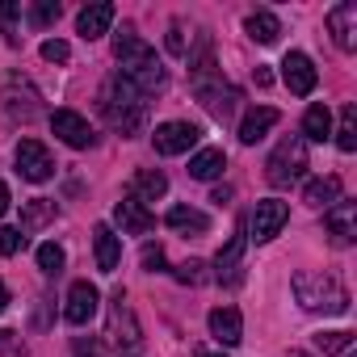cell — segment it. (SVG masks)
<instances>
[{
  "instance_id": "f6af8a7d",
  "label": "cell",
  "mask_w": 357,
  "mask_h": 357,
  "mask_svg": "<svg viewBox=\"0 0 357 357\" xmlns=\"http://www.w3.org/2000/svg\"><path fill=\"white\" fill-rule=\"evenodd\" d=\"M215 357H227V353H215Z\"/></svg>"
},
{
  "instance_id": "2e32d148",
  "label": "cell",
  "mask_w": 357,
  "mask_h": 357,
  "mask_svg": "<svg viewBox=\"0 0 357 357\" xmlns=\"http://www.w3.org/2000/svg\"><path fill=\"white\" fill-rule=\"evenodd\" d=\"M93 248H97V269L101 273H114L122 265V240L114 236L109 223H97L93 227Z\"/></svg>"
},
{
  "instance_id": "44dd1931",
  "label": "cell",
  "mask_w": 357,
  "mask_h": 357,
  "mask_svg": "<svg viewBox=\"0 0 357 357\" xmlns=\"http://www.w3.org/2000/svg\"><path fill=\"white\" fill-rule=\"evenodd\" d=\"M278 122H282V114H278L273 105H261V109H252V114L240 122V143H248V147H252V143H261V139H265V135H269Z\"/></svg>"
},
{
  "instance_id": "f546056e",
  "label": "cell",
  "mask_w": 357,
  "mask_h": 357,
  "mask_svg": "<svg viewBox=\"0 0 357 357\" xmlns=\"http://www.w3.org/2000/svg\"><path fill=\"white\" fill-rule=\"evenodd\" d=\"M59 13H63L59 0H38V5L30 9V26H34V30H47L51 22H59Z\"/></svg>"
},
{
  "instance_id": "ba28073f",
  "label": "cell",
  "mask_w": 357,
  "mask_h": 357,
  "mask_svg": "<svg viewBox=\"0 0 357 357\" xmlns=\"http://www.w3.org/2000/svg\"><path fill=\"white\" fill-rule=\"evenodd\" d=\"M286 219H290V206H286V202H278V198H265V202H257V211H252V219H248V227H252V240H257V244L273 240V236L286 227Z\"/></svg>"
},
{
  "instance_id": "30bf717a",
  "label": "cell",
  "mask_w": 357,
  "mask_h": 357,
  "mask_svg": "<svg viewBox=\"0 0 357 357\" xmlns=\"http://www.w3.org/2000/svg\"><path fill=\"white\" fill-rule=\"evenodd\" d=\"M324 227H328V236H332V244H353L357 240V202H332L328 206V215H324Z\"/></svg>"
},
{
  "instance_id": "d6a6232c",
  "label": "cell",
  "mask_w": 357,
  "mask_h": 357,
  "mask_svg": "<svg viewBox=\"0 0 357 357\" xmlns=\"http://www.w3.org/2000/svg\"><path fill=\"white\" fill-rule=\"evenodd\" d=\"M22 248H26L22 227H0V257H13V252H22Z\"/></svg>"
},
{
  "instance_id": "4fadbf2b",
  "label": "cell",
  "mask_w": 357,
  "mask_h": 357,
  "mask_svg": "<svg viewBox=\"0 0 357 357\" xmlns=\"http://www.w3.org/2000/svg\"><path fill=\"white\" fill-rule=\"evenodd\" d=\"M328 30L340 51H357V0H344L328 13Z\"/></svg>"
},
{
  "instance_id": "60d3db41",
  "label": "cell",
  "mask_w": 357,
  "mask_h": 357,
  "mask_svg": "<svg viewBox=\"0 0 357 357\" xmlns=\"http://www.w3.org/2000/svg\"><path fill=\"white\" fill-rule=\"evenodd\" d=\"M5 307H9V286L0 282V315H5Z\"/></svg>"
},
{
  "instance_id": "ab89813d",
  "label": "cell",
  "mask_w": 357,
  "mask_h": 357,
  "mask_svg": "<svg viewBox=\"0 0 357 357\" xmlns=\"http://www.w3.org/2000/svg\"><path fill=\"white\" fill-rule=\"evenodd\" d=\"M252 76H257V84H261V89H265V84H269V80H273V76H269V68H257V72H252Z\"/></svg>"
},
{
  "instance_id": "4316f807",
  "label": "cell",
  "mask_w": 357,
  "mask_h": 357,
  "mask_svg": "<svg viewBox=\"0 0 357 357\" xmlns=\"http://www.w3.org/2000/svg\"><path fill=\"white\" fill-rule=\"evenodd\" d=\"M55 219V202L51 198H34L22 206V231H34V227H47Z\"/></svg>"
},
{
  "instance_id": "d590c367",
  "label": "cell",
  "mask_w": 357,
  "mask_h": 357,
  "mask_svg": "<svg viewBox=\"0 0 357 357\" xmlns=\"http://www.w3.org/2000/svg\"><path fill=\"white\" fill-rule=\"evenodd\" d=\"M143 269L147 273H160L164 269V248L160 244H143Z\"/></svg>"
},
{
  "instance_id": "ee69618b",
  "label": "cell",
  "mask_w": 357,
  "mask_h": 357,
  "mask_svg": "<svg viewBox=\"0 0 357 357\" xmlns=\"http://www.w3.org/2000/svg\"><path fill=\"white\" fill-rule=\"evenodd\" d=\"M344 357H357V353H353V349H349V353H344Z\"/></svg>"
},
{
  "instance_id": "d6986e66",
  "label": "cell",
  "mask_w": 357,
  "mask_h": 357,
  "mask_svg": "<svg viewBox=\"0 0 357 357\" xmlns=\"http://www.w3.org/2000/svg\"><path fill=\"white\" fill-rule=\"evenodd\" d=\"M244 248H248V236H244V223H240V227H236V236L227 240V248H219V257H215V265H219V282H240Z\"/></svg>"
},
{
  "instance_id": "83f0119b",
  "label": "cell",
  "mask_w": 357,
  "mask_h": 357,
  "mask_svg": "<svg viewBox=\"0 0 357 357\" xmlns=\"http://www.w3.org/2000/svg\"><path fill=\"white\" fill-rule=\"evenodd\" d=\"M336 147L340 151H357V105L349 101L340 109V126H336Z\"/></svg>"
},
{
  "instance_id": "836d02e7",
  "label": "cell",
  "mask_w": 357,
  "mask_h": 357,
  "mask_svg": "<svg viewBox=\"0 0 357 357\" xmlns=\"http://www.w3.org/2000/svg\"><path fill=\"white\" fill-rule=\"evenodd\" d=\"M176 282H181V286H202L206 282V265L202 261H185L181 269H176Z\"/></svg>"
},
{
  "instance_id": "7a4b0ae2",
  "label": "cell",
  "mask_w": 357,
  "mask_h": 357,
  "mask_svg": "<svg viewBox=\"0 0 357 357\" xmlns=\"http://www.w3.org/2000/svg\"><path fill=\"white\" fill-rule=\"evenodd\" d=\"M101 114H105V122L118 130V135H139L143 130V122H147V97H139L122 76H114L105 89H101Z\"/></svg>"
},
{
  "instance_id": "e575fe53",
  "label": "cell",
  "mask_w": 357,
  "mask_h": 357,
  "mask_svg": "<svg viewBox=\"0 0 357 357\" xmlns=\"http://www.w3.org/2000/svg\"><path fill=\"white\" fill-rule=\"evenodd\" d=\"M43 59H47V63H68V59H72V47H68L63 38H47V43H43Z\"/></svg>"
},
{
  "instance_id": "52a82bcc",
  "label": "cell",
  "mask_w": 357,
  "mask_h": 357,
  "mask_svg": "<svg viewBox=\"0 0 357 357\" xmlns=\"http://www.w3.org/2000/svg\"><path fill=\"white\" fill-rule=\"evenodd\" d=\"M51 130H55L68 147H76V151H84V147H93V143H97V135H93L89 118H80L76 109H55V114H51Z\"/></svg>"
},
{
  "instance_id": "ac0fdd59",
  "label": "cell",
  "mask_w": 357,
  "mask_h": 357,
  "mask_svg": "<svg viewBox=\"0 0 357 357\" xmlns=\"http://www.w3.org/2000/svg\"><path fill=\"white\" fill-rule=\"evenodd\" d=\"M114 26V5L109 0H97V5H89V9H80V17H76V34L80 38H101L105 30Z\"/></svg>"
},
{
  "instance_id": "ffe728a7",
  "label": "cell",
  "mask_w": 357,
  "mask_h": 357,
  "mask_svg": "<svg viewBox=\"0 0 357 357\" xmlns=\"http://www.w3.org/2000/svg\"><path fill=\"white\" fill-rule=\"evenodd\" d=\"M164 194H168V176L160 168H139L130 176V198L135 202H160Z\"/></svg>"
},
{
  "instance_id": "277c9868",
  "label": "cell",
  "mask_w": 357,
  "mask_h": 357,
  "mask_svg": "<svg viewBox=\"0 0 357 357\" xmlns=\"http://www.w3.org/2000/svg\"><path fill=\"white\" fill-rule=\"evenodd\" d=\"M303 172H307V139L303 135H290V139H282L273 147V155L265 164V176H269L273 190H286V185L298 181Z\"/></svg>"
},
{
  "instance_id": "74e56055",
  "label": "cell",
  "mask_w": 357,
  "mask_h": 357,
  "mask_svg": "<svg viewBox=\"0 0 357 357\" xmlns=\"http://www.w3.org/2000/svg\"><path fill=\"white\" fill-rule=\"evenodd\" d=\"M0 353H26V349L13 340V332H0Z\"/></svg>"
},
{
  "instance_id": "4dcf8cb0",
  "label": "cell",
  "mask_w": 357,
  "mask_h": 357,
  "mask_svg": "<svg viewBox=\"0 0 357 357\" xmlns=\"http://www.w3.org/2000/svg\"><path fill=\"white\" fill-rule=\"evenodd\" d=\"M17 17H22V5L17 0H5V5H0V30H5V38L17 47Z\"/></svg>"
},
{
  "instance_id": "cb8c5ba5",
  "label": "cell",
  "mask_w": 357,
  "mask_h": 357,
  "mask_svg": "<svg viewBox=\"0 0 357 357\" xmlns=\"http://www.w3.org/2000/svg\"><path fill=\"white\" fill-rule=\"evenodd\" d=\"M303 202L328 211L332 202H340V181L336 176H315V181H307V190H303Z\"/></svg>"
},
{
  "instance_id": "9a60e30c",
  "label": "cell",
  "mask_w": 357,
  "mask_h": 357,
  "mask_svg": "<svg viewBox=\"0 0 357 357\" xmlns=\"http://www.w3.org/2000/svg\"><path fill=\"white\" fill-rule=\"evenodd\" d=\"M114 223H118L126 236H147V231L155 227V215H151V211H143V202L122 198V202L114 206Z\"/></svg>"
},
{
  "instance_id": "8d00e7d4",
  "label": "cell",
  "mask_w": 357,
  "mask_h": 357,
  "mask_svg": "<svg viewBox=\"0 0 357 357\" xmlns=\"http://www.w3.org/2000/svg\"><path fill=\"white\" fill-rule=\"evenodd\" d=\"M168 51H172V55H185V51H190V47H185V30H181V26H172V30H168Z\"/></svg>"
},
{
  "instance_id": "f1b7e54d",
  "label": "cell",
  "mask_w": 357,
  "mask_h": 357,
  "mask_svg": "<svg viewBox=\"0 0 357 357\" xmlns=\"http://www.w3.org/2000/svg\"><path fill=\"white\" fill-rule=\"evenodd\" d=\"M315 349H319L324 357L349 353V349H353V332H319V336H315Z\"/></svg>"
},
{
  "instance_id": "603a6c76",
  "label": "cell",
  "mask_w": 357,
  "mask_h": 357,
  "mask_svg": "<svg viewBox=\"0 0 357 357\" xmlns=\"http://www.w3.org/2000/svg\"><path fill=\"white\" fill-rule=\"evenodd\" d=\"M227 168V155H223V147H202L194 160H190V176L194 181H215V176Z\"/></svg>"
},
{
  "instance_id": "e0dca14e",
  "label": "cell",
  "mask_w": 357,
  "mask_h": 357,
  "mask_svg": "<svg viewBox=\"0 0 357 357\" xmlns=\"http://www.w3.org/2000/svg\"><path fill=\"white\" fill-rule=\"evenodd\" d=\"M211 336H215L219 344L236 349V344L244 340V319H240V311H236V307H215V311H211Z\"/></svg>"
},
{
  "instance_id": "9c48e42d",
  "label": "cell",
  "mask_w": 357,
  "mask_h": 357,
  "mask_svg": "<svg viewBox=\"0 0 357 357\" xmlns=\"http://www.w3.org/2000/svg\"><path fill=\"white\" fill-rule=\"evenodd\" d=\"M282 80H286V89H290L294 97H311V93H315V84H319L315 63H311L303 51H290V55L282 59Z\"/></svg>"
},
{
  "instance_id": "1f68e13d",
  "label": "cell",
  "mask_w": 357,
  "mask_h": 357,
  "mask_svg": "<svg viewBox=\"0 0 357 357\" xmlns=\"http://www.w3.org/2000/svg\"><path fill=\"white\" fill-rule=\"evenodd\" d=\"M63 261H68V257H63V248H59V244H43V248H38V269H43V273H51V278H55V273L63 269Z\"/></svg>"
},
{
  "instance_id": "7402d4cb",
  "label": "cell",
  "mask_w": 357,
  "mask_h": 357,
  "mask_svg": "<svg viewBox=\"0 0 357 357\" xmlns=\"http://www.w3.org/2000/svg\"><path fill=\"white\" fill-rule=\"evenodd\" d=\"M164 223H168L172 231H181V236H206V231H211V219H206L202 211H194V206H172V211L164 215Z\"/></svg>"
},
{
  "instance_id": "484cf974",
  "label": "cell",
  "mask_w": 357,
  "mask_h": 357,
  "mask_svg": "<svg viewBox=\"0 0 357 357\" xmlns=\"http://www.w3.org/2000/svg\"><path fill=\"white\" fill-rule=\"evenodd\" d=\"M328 135H332V114H328V105H311V109L303 114V139L324 143Z\"/></svg>"
},
{
  "instance_id": "b9f144b4",
  "label": "cell",
  "mask_w": 357,
  "mask_h": 357,
  "mask_svg": "<svg viewBox=\"0 0 357 357\" xmlns=\"http://www.w3.org/2000/svg\"><path fill=\"white\" fill-rule=\"evenodd\" d=\"M76 357H97V349L93 344H76Z\"/></svg>"
},
{
  "instance_id": "8fae6325",
  "label": "cell",
  "mask_w": 357,
  "mask_h": 357,
  "mask_svg": "<svg viewBox=\"0 0 357 357\" xmlns=\"http://www.w3.org/2000/svg\"><path fill=\"white\" fill-rule=\"evenodd\" d=\"M97 303H101V294H97L93 282H72V290H68V307H63V319L76 324V328H84V324L97 315Z\"/></svg>"
},
{
  "instance_id": "7c38bea8",
  "label": "cell",
  "mask_w": 357,
  "mask_h": 357,
  "mask_svg": "<svg viewBox=\"0 0 357 357\" xmlns=\"http://www.w3.org/2000/svg\"><path fill=\"white\" fill-rule=\"evenodd\" d=\"M109 336H114L118 344H126V349L143 340V332H139V324H135V315H130L122 290H114V298H109Z\"/></svg>"
},
{
  "instance_id": "8992f818",
  "label": "cell",
  "mask_w": 357,
  "mask_h": 357,
  "mask_svg": "<svg viewBox=\"0 0 357 357\" xmlns=\"http://www.w3.org/2000/svg\"><path fill=\"white\" fill-rule=\"evenodd\" d=\"M17 172L26 176V181L43 185V181H51L55 160H51V151H47L38 139H22V143H17Z\"/></svg>"
},
{
  "instance_id": "d4e9b609",
  "label": "cell",
  "mask_w": 357,
  "mask_h": 357,
  "mask_svg": "<svg viewBox=\"0 0 357 357\" xmlns=\"http://www.w3.org/2000/svg\"><path fill=\"white\" fill-rule=\"evenodd\" d=\"M244 30H248V38H257L261 47H269V43H278V34H282V22L273 17V13H248V22H244Z\"/></svg>"
},
{
  "instance_id": "5bb4252c",
  "label": "cell",
  "mask_w": 357,
  "mask_h": 357,
  "mask_svg": "<svg viewBox=\"0 0 357 357\" xmlns=\"http://www.w3.org/2000/svg\"><path fill=\"white\" fill-rule=\"evenodd\" d=\"M198 89V97H202V105L219 118V122H231V114H236V101H240V93L231 89V84H223V80H215V84H206V80H198L194 84Z\"/></svg>"
},
{
  "instance_id": "7bdbcfd3",
  "label": "cell",
  "mask_w": 357,
  "mask_h": 357,
  "mask_svg": "<svg viewBox=\"0 0 357 357\" xmlns=\"http://www.w3.org/2000/svg\"><path fill=\"white\" fill-rule=\"evenodd\" d=\"M290 357H311V353H298V349H294V353H290Z\"/></svg>"
},
{
  "instance_id": "5b68a950",
  "label": "cell",
  "mask_w": 357,
  "mask_h": 357,
  "mask_svg": "<svg viewBox=\"0 0 357 357\" xmlns=\"http://www.w3.org/2000/svg\"><path fill=\"white\" fill-rule=\"evenodd\" d=\"M198 139H202V130L194 122H160L155 135H151V143H155L160 155H181V151L198 147Z\"/></svg>"
},
{
  "instance_id": "6da1fadb",
  "label": "cell",
  "mask_w": 357,
  "mask_h": 357,
  "mask_svg": "<svg viewBox=\"0 0 357 357\" xmlns=\"http://www.w3.org/2000/svg\"><path fill=\"white\" fill-rule=\"evenodd\" d=\"M114 55H118V63H122V80L139 93V97H155L164 84H168V76H164V68H160V59H155V51L130 30V26H122L118 34H114Z\"/></svg>"
},
{
  "instance_id": "f35d334b",
  "label": "cell",
  "mask_w": 357,
  "mask_h": 357,
  "mask_svg": "<svg viewBox=\"0 0 357 357\" xmlns=\"http://www.w3.org/2000/svg\"><path fill=\"white\" fill-rule=\"evenodd\" d=\"M5 211H9V185L0 181V215H5Z\"/></svg>"
},
{
  "instance_id": "3957f363",
  "label": "cell",
  "mask_w": 357,
  "mask_h": 357,
  "mask_svg": "<svg viewBox=\"0 0 357 357\" xmlns=\"http://www.w3.org/2000/svg\"><path fill=\"white\" fill-rule=\"evenodd\" d=\"M294 298L303 311H324V315H344L349 311V290L332 278V273H315V269H303L294 273Z\"/></svg>"
}]
</instances>
